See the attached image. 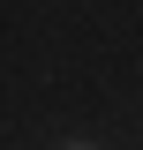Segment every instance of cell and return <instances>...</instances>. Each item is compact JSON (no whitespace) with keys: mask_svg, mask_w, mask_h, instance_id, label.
Instances as JSON below:
<instances>
[{"mask_svg":"<svg viewBox=\"0 0 143 150\" xmlns=\"http://www.w3.org/2000/svg\"><path fill=\"white\" fill-rule=\"evenodd\" d=\"M60 150H98V143H60Z\"/></svg>","mask_w":143,"mask_h":150,"instance_id":"1","label":"cell"}]
</instances>
